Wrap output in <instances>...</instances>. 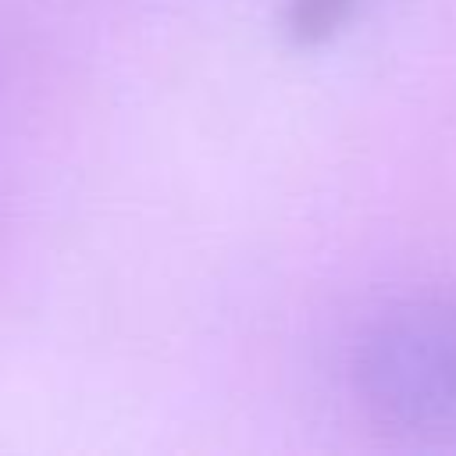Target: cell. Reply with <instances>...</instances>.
Listing matches in <instances>:
<instances>
[{
  "label": "cell",
  "instance_id": "1",
  "mask_svg": "<svg viewBox=\"0 0 456 456\" xmlns=\"http://www.w3.org/2000/svg\"><path fill=\"white\" fill-rule=\"evenodd\" d=\"M346 378L360 413L385 435L456 442V289L381 303L349 342Z\"/></svg>",
  "mask_w": 456,
  "mask_h": 456
},
{
  "label": "cell",
  "instance_id": "2",
  "mask_svg": "<svg viewBox=\"0 0 456 456\" xmlns=\"http://www.w3.org/2000/svg\"><path fill=\"white\" fill-rule=\"evenodd\" d=\"M360 4L363 0H285L281 25L292 43L321 46L356 18Z\"/></svg>",
  "mask_w": 456,
  "mask_h": 456
}]
</instances>
